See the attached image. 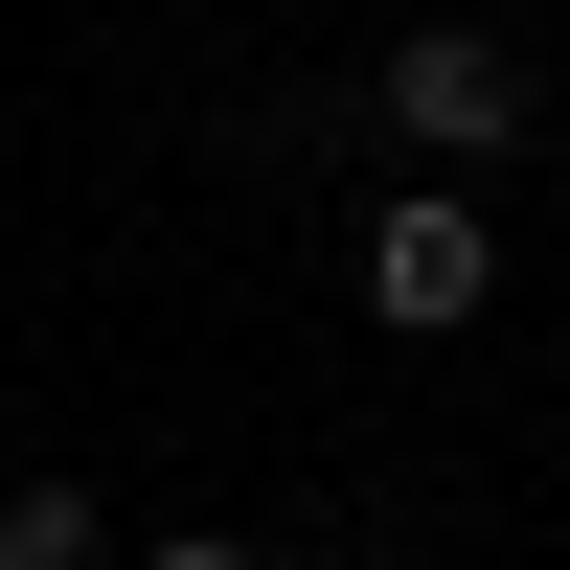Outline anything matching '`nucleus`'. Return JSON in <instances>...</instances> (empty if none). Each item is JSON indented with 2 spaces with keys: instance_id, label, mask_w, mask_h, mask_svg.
I'll list each match as a JSON object with an SVG mask.
<instances>
[{
  "instance_id": "nucleus-1",
  "label": "nucleus",
  "mask_w": 570,
  "mask_h": 570,
  "mask_svg": "<svg viewBox=\"0 0 570 570\" xmlns=\"http://www.w3.org/2000/svg\"><path fill=\"white\" fill-rule=\"evenodd\" d=\"M389 137L411 160H502V137H525V69H502L480 23H411L389 46Z\"/></svg>"
},
{
  "instance_id": "nucleus-2",
  "label": "nucleus",
  "mask_w": 570,
  "mask_h": 570,
  "mask_svg": "<svg viewBox=\"0 0 570 570\" xmlns=\"http://www.w3.org/2000/svg\"><path fill=\"white\" fill-rule=\"evenodd\" d=\"M480 206H389V228H365V320H411V343H434V320H480Z\"/></svg>"
},
{
  "instance_id": "nucleus-3",
  "label": "nucleus",
  "mask_w": 570,
  "mask_h": 570,
  "mask_svg": "<svg viewBox=\"0 0 570 570\" xmlns=\"http://www.w3.org/2000/svg\"><path fill=\"white\" fill-rule=\"evenodd\" d=\"M0 570H91V480H23V502H0Z\"/></svg>"
},
{
  "instance_id": "nucleus-4",
  "label": "nucleus",
  "mask_w": 570,
  "mask_h": 570,
  "mask_svg": "<svg viewBox=\"0 0 570 570\" xmlns=\"http://www.w3.org/2000/svg\"><path fill=\"white\" fill-rule=\"evenodd\" d=\"M137 570H252V548H206V525H183V548H137Z\"/></svg>"
}]
</instances>
